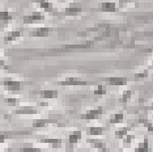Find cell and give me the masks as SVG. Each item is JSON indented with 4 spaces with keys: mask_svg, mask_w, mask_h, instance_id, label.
I'll use <instances>...</instances> for the list:
<instances>
[{
    "mask_svg": "<svg viewBox=\"0 0 153 152\" xmlns=\"http://www.w3.org/2000/svg\"><path fill=\"white\" fill-rule=\"evenodd\" d=\"M0 67L3 68V70H9V66L7 64V62L3 59V55H1V53H0Z\"/></svg>",
    "mask_w": 153,
    "mask_h": 152,
    "instance_id": "4dcf8cb0",
    "label": "cell"
},
{
    "mask_svg": "<svg viewBox=\"0 0 153 152\" xmlns=\"http://www.w3.org/2000/svg\"><path fill=\"white\" fill-rule=\"evenodd\" d=\"M30 130H20V131H0V147L9 139H15L17 136H26L30 135Z\"/></svg>",
    "mask_w": 153,
    "mask_h": 152,
    "instance_id": "52a82bcc",
    "label": "cell"
},
{
    "mask_svg": "<svg viewBox=\"0 0 153 152\" xmlns=\"http://www.w3.org/2000/svg\"><path fill=\"white\" fill-rule=\"evenodd\" d=\"M53 28L51 26H37L29 30V36L33 38H46L51 34Z\"/></svg>",
    "mask_w": 153,
    "mask_h": 152,
    "instance_id": "4fadbf2b",
    "label": "cell"
},
{
    "mask_svg": "<svg viewBox=\"0 0 153 152\" xmlns=\"http://www.w3.org/2000/svg\"><path fill=\"white\" fill-rule=\"evenodd\" d=\"M0 152H7V151H0Z\"/></svg>",
    "mask_w": 153,
    "mask_h": 152,
    "instance_id": "e575fe53",
    "label": "cell"
},
{
    "mask_svg": "<svg viewBox=\"0 0 153 152\" xmlns=\"http://www.w3.org/2000/svg\"><path fill=\"white\" fill-rule=\"evenodd\" d=\"M119 152H127V151H126V150H123V148H120Z\"/></svg>",
    "mask_w": 153,
    "mask_h": 152,
    "instance_id": "d6a6232c",
    "label": "cell"
},
{
    "mask_svg": "<svg viewBox=\"0 0 153 152\" xmlns=\"http://www.w3.org/2000/svg\"><path fill=\"white\" fill-rule=\"evenodd\" d=\"M0 85H1V88H4L5 91L9 93H20L24 91L26 83L22 80L13 79V77H4L0 81Z\"/></svg>",
    "mask_w": 153,
    "mask_h": 152,
    "instance_id": "6da1fadb",
    "label": "cell"
},
{
    "mask_svg": "<svg viewBox=\"0 0 153 152\" xmlns=\"http://www.w3.org/2000/svg\"><path fill=\"white\" fill-rule=\"evenodd\" d=\"M131 97H132V91L128 88H124V91L122 92V96H120V102L123 104V105H126L131 100Z\"/></svg>",
    "mask_w": 153,
    "mask_h": 152,
    "instance_id": "484cf974",
    "label": "cell"
},
{
    "mask_svg": "<svg viewBox=\"0 0 153 152\" xmlns=\"http://www.w3.org/2000/svg\"><path fill=\"white\" fill-rule=\"evenodd\" d=\"M32 3L33 4H36L38 8H39V11L43 12V13L46 12V13H48V15H51V16H58L59 15L58 13L59 11L54 7L51 0H32Z\"/></svg>",
    "mask_w": 153,
    "mask_h": 152,
    "instance_id": "5b68a950",
    "label": "cell"
},
{
    "mask_svg": "<svg viewBox=\"0 0 153 152\" xmlns=\"http://www.w3.org/2000/svg\"><path fill=\"white\" fill-rule=\"evenodd\" d=\"M22 36H24L22 29L9 30V32H7L4 34V37H3V42H4V45H9V43L15 42V41H17V39H20Z\"/></svg>",
    "mask_w": 153,
    "mask_h": 152,
    "instance_id": "5bb4252c",
    "label": "cell"
},
{
    "mask_svg": "<svg viewBox=\"0 0 153 152\" xmlns=\"http://www.w3.org/2000/svg\"><path fill=\"white\" fill-rule=\"evenodd\" d=\"M4 102L7 104L8 106H12V108H16L17 104H19V100L16 97H5L4 98Z\"/></svg>",
    "mask_w": 153,
    "mask_h": 152,
    "instance_id": "83f0119b",
    "label": "cell"
},
{
    "mask_svg": "<svg viewBox=\"0 0 153 152\" xmlns=\"http://www.w3.org/2000/svg\"><path fill=\"white\" fill-rule=\"evenodd\" d=\"M55 1H59V3H65V1H68V0H55Z\"/></svg>",
    "mask_w": 153,
    "mask_h": 152,
    "instance_id": "1f68e13d",
    "label": "cell"
},
{
    "mask_svg": "<svg viewBox=\"0 0 153 152\" xmlns=\"http://www.w3.org/2000/svg\"><path fill=\"white\" fill-rule=\"evenodd\" d=\"M0 93H1V85H0Z\"/></svg>",
    "mask_w": 153,
    "mask_h": 152,
    "instance_id": "836d02e7",
    "label": "cell"
},
{
    "mask_svg": "<svg viewBox=\"0 0 153 152\" xmlns=\"http://www.w3.org/2000/svg\"><path fill=\"white\" fill-rule=\"evenodd\" d=\"M136 140V135H134V134H128L122 139V146H123V150H127V148H130L132 146V143Z\"/></svg>",
    "mask_w": 153,
    "mask_h": 152,
    "instance_id": "cb8c5ba5",
    "label": "cell"
},
{
    "mask_svg": "<svg viewBox=\"0 0 153 152\" xmlns=\"http://www.w3.org/2000/svg\"><path fill=\"white\" fill-rule=\"evenodd\" d=\"M123 122H124V113L123 112H118V113L111 114L109 118V125H111V126L122 125Z\"/></svg>",
    "mask_w": 153,
    "mask_h": 152,
    "instance_id": "44dd1931",
    "label": "cell"
},
{
    "mask_svg": "<svg viewBox=\"0 0 153 152\" xmlns=\"http://www.w3.org/2000/svg\"><path fill=\"white\" fill-rule=\"evenodd\" d=\"M64 126L55 118H34L32 121V129L33 130H39V129H46L48 126Z\"/></svg>",
    "mask_w": 153,
    "mask_h": 152,
    "instance_id": "277c9868",
    "label": "cell"
},
{
    "mask_svg": "<svg viewBox=\"0 0 153 152\" xmlns=\"http://www.w3.org/2000/svg\"><path fill=\"white\" fill-rule=\"evenodd\" d=\"M139 122L141 123L144 127H147V130H148V133H152V121L151 119H145V118H141V119H139Z\"/></svg>",
    "mask_w": 153,
    "mask_h": 152,
    "instance_id": "f1b7e54d",
    "label": "cell"
},
{
    "mask_svg": "<svg viewBox=\"0 0 153 152\" xmlns=\"http://www.w3.org/2000/svg\"><path fill=\"white\" fill-rule=\"evenodd\" d=\"M82 140V131L81 130H74L68 134L67 138V150L72 151L75 146H77L80 142Z\"/></svg>",
    "mask_w": 153,
    "mask_h": 152,
    "instance_id": "8fae6325",
    "label": "cell"
},
{
    "mask_svg": "<svg viewBox=\"0 0 153 152\" xmlns=\"http://www.w3.org/2000/svg\"><path fill=\"white\" fill-rule=\"evenodd\" d=\"M37 142L41 144H46V146L51 147L53 150L58 151L60 150V148L64 147V140L62 139V138H37Z\"/></svg>",
    "mask_w": 153,
    "mask_h": 152,
    "instance_id": "ba28073f",
    "label": "cell"
},
{
    "mask_svg": "<svg viewBox=\"0 0 153 152\" xmlns=\"http://www.w3.org/2000/svg\"><path fill=\"white\" fill-rule=\"evenodd\" d=\"M34 95L41 96L46 101H51V100H56L59 97V92L56 89H42V91H36Z\"/></svg>",
    "mask_w": 153,
    "mask_h": 152,
    "instance_id": "2e32d148",
    "label": "cell"
},
{
    "mask_svg": "<svg viewBox=\"0 0 153 152\" xmlns=\"http://www.w3.org/2000/svg\"><path fill=\"white\" fill-rule=\"evenodd\" d=\"M149 70H151V67L148 68V70H144L143 72H140V74H135V80H140V79H145L148 77V74H149Z\"/></svg>",
    "mask_w": 153,
    "mask_h": 152,
    "instance_id": "f546056e",
    "label": "cell"
},
{
    "mask_svg": "<svg viewBox=\"0 0 153 152\" xmlns=\"http://www.w3.org/2000/svg\"><path fill=\"white\" fill-rule=\"evenodd\" d=\"M15 115H38L41 114V109L37 105H17L12 110Z\"/></svg>",
    "mask_w": 153,
    "mask_h": 152,
    "instance_id": "3957f363",
    "label": "cell"
},
{
    "mask_svg": "<svg viewBox=\"0 0 153 152\" xmlns=\"http://www.w3.org/2000/svg\"><path fill=\"white\" fill-rule=\"evenodd\" d=\"M46 20V16H45L43 12L41 11H36L30 15H25L22 16V22L25 25H33V24H38V22H43Z\"/></svg>",
    "mask_w": 153,
    "mask_h": 152,
    "instance_id": "30bf717a",
    "label": "cell"
},
{
    "mask_svg": "<svg viewBox=\"0 0 153 152\" xmlns=\"http://www.w3.org/2000/svg\"><path fill=\"white\" fill-rule=\"evenodd\" d=\"M131 133V127L130 126H123V127H119V129H117L114 131V138H115L117 140H122L126 135Z\"/></svg>",
    "mask_w": 153,
    "mask_h": 152,
    "instance_id": "603a6c76",
    "label": "cell"
},
{
    "mask_svg": "<svg viewBox=\"0 0 153 152\" xmlns=\"http://www.w3.org/2000/svg\"><path fill=\"white\" fill-rule=\"evenodd\" d=\"M13 21V16L8 9H1L0 11V29L4 30L7 29Z\"/></svg>",
    "mask_w": 153,
    "mask_h": 152,
    "instance_id": "9a60e30c",
    "label": "cell"
},
{
    "mask_svg": "<svg viewBox=\"0 0 153 152\" xmlns=\"http://www.w3.org/2000/svg\"><path fill=\"white\" fill-rule=\"evenodd\" d=\"M17 152H64V151H55V150H45V148L34 147L32 144H24L21 148H19Z\"/></svg>",
    "mask_w": 153,
    "mask_h": 152,
    "instance_id": "ffe728a7",
    "label": "cell"
},
{
    "mask_svg": "<svg viewBox=\"0 0 153 152\" xmlns=\"http://www.w3.org/2000/svg\"><path fill=\"white\" fill-rule=\"evenodd\" d=\"M135 1H139V0H118L117 1V7L119 11H122V9L127 8L130 4H134Z\"/></svg>",
    "mask_w": 153,
    "mask_h": 152,
    "instance_id": "4316f807",
    "label": "cell"
},
{
    "mask_svg": "<svg viewBox=\"0 0 153 152\" xmlns=\"http://www.w3.org/2000/svg\"><path fill=\"white\" fill-rule=\"evenodd\" d=\"M106 129L102 126H88L86 129V135L89 138H98V136H102L105 134Z\"/></svg>",
    "mask_w": 153,
    "mask_h": 152,
    "instance_id": "d6986e66",
    "label": "cell"
},
{
    "mask_svg": "<svg viewBox=\"0 0 153 152\" xmlns=\"http://www.w3.org/2000/svg\"><path fill=\"white\" fill-rule=\"evenodd\" d=\"M100 11L103 13H115L119 12L117 7V1H102L100 7Z\"/></svg>",
    "mask_w": 153,
    "mask_h": 152,
    "instance_id": "ac0fdd59",
    "label": "cell"
},
{
    "mask_svg": "<svg viewBox=\"0 0 153 152\" xmlns=\"http://www.w3.org/2000/svg\"><path fill=\"white\" fill-rule=\"evenodd\" d=\"M103 81L110 87H127L128 79L126 76H106L103 77Z\"/></svg>",
    "mask_w": 153,
    "mask_h": 152,
    "instance_id": "7c38bea8",
    "label": "cell"
},
{
    "mask_svg": "<svg viewBox=\"0 0 153 152\" xmlns=\"http://www.w3.org/2000/svg\"><path fill=\"white\" fill-rule=\"evenodd\" d=\"M134 152H151V146H149V139L144 138L137 143V146L134 148Z\"/></svg>",
    "mask_w": 153,
    "mask_h": 152,
    "instance_id": "7402d4cb",
    "label": "cell"
},
{
    "mask_svg": "<svg viewBox=\"0 0 153 152\" xmlns=\"http://www.w3.org/2000/svg\"><path fill=\"white\" fill-rule=\"evenodd\" d=\"M103 113H105L103 106H96V108H90L88 110H85V112L80 115V118L84 121H88V122L89 121H97L103 115Z\"/></svg>",
    "mask_w": 153,
    "mask_h": 152,
    "instance_id": "8992f818",
    "label": "cell"
},
{
    "mask_svg": "<svg viewBox=\"0 0 153 152\" xmlns=\"http://www.w3.org/2000/svg\"><path fill=\"white\" fill-rule=\"evenodd\" d=\"M106 93H107V89H106V85H103V84H98L93 88V95L97 96V97L105 96Z\"/></svg>",
    "mask_w": 153,
    "mask_h": 152,
    "instance_id": "d4e9b609",
    "label": "cell"
},
{
    "mask_svg": "<svg viewBox=\"0 0 153 152\" xmlns=\"http://www.w3.org/2000/svg\"><path fill=\"white\" fill-rule=\"evenodd\" d=\"M85 142L88 143V146L90 148H93V150L98 152H110L106 142L103 139H100V138H86Z\"/></svg>",
    "mask_w": 153,
    "mask_h": 152,
    "instance_id": "9c48e42d",
    "label": "cell"
},
{
    "mask_svg": "<svg viewBox=\"0 0 153 152\" xmlns=\"http://www.w3.org/2000/svg\"><path fill=\"white\" fill-rule=\"evenodd\" d=\"M64 16L65 17H79L82 15V7L81 5H69L64 8Z\"/></svg>",
    "mask_w": 153,
    "mask_h": 152,
    "instance_id": "e0dca14e",
    "label": "cell"
},
{
    "mask_svg": "<svg viewBox=\"0 0 153 152\" xmlns=\"http://www.w3.org/2000/svg\"><path fill=\"white\" fill-rule=\"evenodd\" d=\"M92 84L93 83L85 80L80 76H65L62 80L56 81V85H59V87H86V85Z\"/></svg>",
    "mask_w": 153,
    "mask_h": 152,
    "instance_id": "7a4b0ae2",
    "label": "cell"
}]
</instances>
